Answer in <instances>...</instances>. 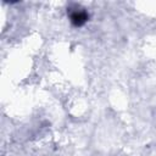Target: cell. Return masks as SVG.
Instances as JSON below:
<instances>
[{
    "mask_svg": "<svg viewBox=\"0 0 156 156\" xmlns=\"http://www.w3.org/2000/svg\"><path fill=\"white\" fill-rule=\"evenodd\" d=\"M71 20H72L77 26H80V24H83V23L87 21V13L83 12V11H76V12H73Z\"/></svg>",
    "mask_w": 156,
    "mask_h": 156,
    "instance_id": "6da1fadb",
    "label": "cell"
}]
</instances>
